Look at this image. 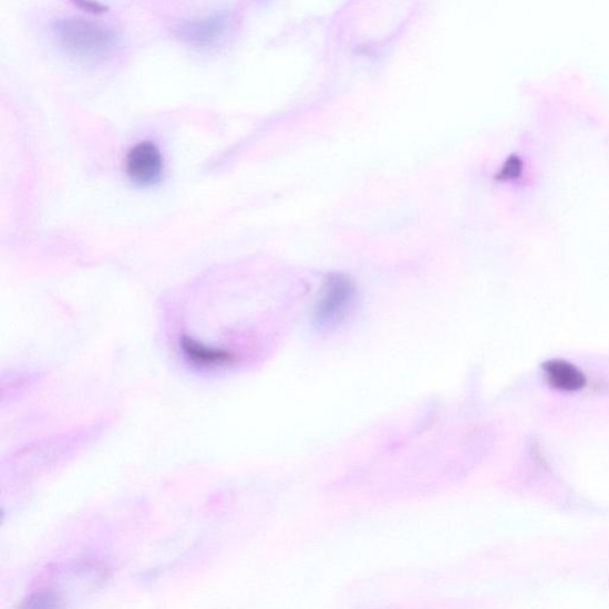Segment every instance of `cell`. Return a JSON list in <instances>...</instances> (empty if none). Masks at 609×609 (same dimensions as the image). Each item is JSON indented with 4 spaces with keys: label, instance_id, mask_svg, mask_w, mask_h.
<instances>
[{
    "label": "cell",
    "instance_id": "6da1fadb",
    "mask_svg": "<svg viewBox=\"0 0 609 609\" xmlns=\"http://www.w3.org/2000/svg\"><path fill=\"white\" fill-rule=\"evenodd\" d=\"M53 33L61 50L78 60L105 58L117 45L114 31L86 19H61L53 24Z\"/></svg>",
    "mask_w": 609,
    "mask_h": 609
},
{
    "label": "cell",
    "instance_id": "7a4b0ae2",
    "mask_svg": "<svg viewBox=\"0 0 609 609\" xmlns=\"http://www.w3.org/2000/svg\"><path fill=\"white\" fill-rule=\"evenodd\" d=\"M358 298L354 281L341 272H333L324 282L322 293L314 308V320L319 327L330 328L347 318Z\"/></svg>",
    "mask_w": 609,
    "mask_h": 609
},
{
    "label": "cell",
    "instance_id": "3957f363",
    "mask_svg": "<svg viewBox=\"0 0 609 609\" xmlns=\"http://www.w3.org/2000/svg\"><path fill=\"white\" fill-rule=\"evenodd\" d=\"M164 156L155 143L143 141L127 152L125 172L127 178L137 186H154L163 179Z\"/></svg>",
    "mask_w": 609,
    "mask_h": 609
},
{
    "label": "cell",
    "instance_id": "277c9868",
    "mask_svg": "<svg viewBox=\"0 0 609 609\" xmlns=\"http://www.w3.org/2000/svg\"><path fill=\"white\" fill-rule=\"evenodd\" d=\"M226 25L227 18H224L223 14H215L210 18L183 23L176 29V37L188 44L205 47L217 41L226 30Z\"/></svg>",
    "mask_w": 609,
    "mask_h": 609
},
{
    "label": "cell",
    "instance_id": "5b68a950",
    "mask_svg": "<svg viewBox=\"0 0 609 609\" xmlns=\"http://www.w3.org/2000/svg\"><path fill=\"white\" fill-rule=\"evenodd\" d=\"M544 371L551 386L559 391L574 392L586 386L585 374L579 368L567 361H549L544 364Z\"/></svg>",
    "mask_w": 609,
    "mask_h": 609
},
{
    "label": "cell",
    "instance_id": "8992f818",
    "mask_svg": "<svg viewBox=\"0 0 609 609\" xmlns=\"http://www.w3.org/2000/svg\"><path fill=\"white\" fill-rule=\"evenodd\" d=\"M180 347L186 358L197 364L214 367L231 364L237 361L234 352L207 347L195 339L188 338V336H183Z\"/></svg>",
    "mask_w": 609,
    "mask_h": 609
},
{
    "label": "cell",
    "instance_id": "52a82bcc",
    "mask_svg": "<svg viewBox=\"0 0 609 609\" xmlns=\"http://www.w3.org/2000/svg\"><path fill=\"white\" fill-rule=\"evenodd\" d=\"M522 173H523L522 158L516 155H513L508 157L507 162L503 166L498 175V179L503 182L515 180L519 178Z\"/></svg>",
    "mask_w": 609,
    "mask_h": 609
},
{
    "label": "cell",
    "instance_id": "ba28073f",
    "mask_svg": "<svg viewBox=\"0 0 609 609\" xmlns=\"http://www.w3.org/2000/svg\"><path fill=\"white\" fill-rule=\"evenodd\" d=\"M72 2L89 12L102 13L106 11V7L97 2V0H72Z\"/></svg>",
    "mask_w": 609,
    "mask_h": 609
}]
</instances>
